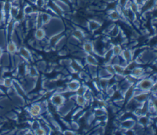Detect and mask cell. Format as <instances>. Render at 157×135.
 <instances>
[{"label":"cell","instance_id":"7a4b0ae2","mask_svg":"<svg viewBox=\"0 0 157 135\" xmlns=\"http://www.w3.org/2000/svg\"><path fill=\"white\" fill-rule=\"evenodd\" d=\"M66 101V99L64 96L63 94L58 93L55 92L52 93V95L49 97V102L52 105H55L57 108L60 107L63 105Z\"/></svg>","mask_w":157,"mask_h":135},{"label":"cell","instance_id":"f6af8a7d","mask_svg":"<svg viewBox=\"0 0 157 135\" xmlns=\"http://www.w3.org/2000/svg\"><path fill=\"white\" fill-rule=\"evenodd\" d=\"M129 1V0H118V3L122 7H124L125 4Z\"/></svg>","mask_w":157,"mask_h":135},{"label":"cell","instance_id":"cb8c5ba5","mask_svg":"<svg viewBox=\"0 0 157 135\" xmlns=\"http://www.w3.org/2000/svg\"><path fill=\"white\" fill-rule=\"evenodd\" d=\"M39 74V71L37 69V68L34 66H31L29 67L28 71V75L33 78H38Z\"/></svg>","mask_w":157,"mask_h":135},{"label":"cell","instance_id":"ee69618b","mask_svg":"<svg viewBox=\"0 0 157 135\" xmlns=\"http://www.w3.org/2000/svg\"><path fill=\"white\" fill-rule=\"evenodd\" d=\"M5 18V15L2 10V9H0V23H1L4 20Z\"/></svg>","mask_w":157,"mask_h":135},{"label":"cell","instance_id":"2e32d148","mask_svg":"<svg viewBox=\"0 0 157 135\" xmlns=\"http://www.w3.org/2000/svg\"><path fill=\"white\" fill-rule=\"evenodd\" d=\"M145 73V69L139 66H136L130 72V74L136 77L138 80Z\"/></svg>","mask_w":157,"mask_h":135},{"label":"cell","instance_id":"bcb514c9","mask_svg":"<svg viewBox=\"0 0 157 135\" xmlns=\"http://www.w3.org/2000/svg\"><path fill=\"white\" fill-rule=\"evenodd\" d=\"M58 55L61 56H65L67 55V52L65 49H60V51L58 52Z\"/></svg>","mask_w":157,"mask_h":135},{"label":"cell","instance_id":"d6986e66","mask_svg":"<svg viewBox=\"0 0 157 135\" xmlns=\"http://www.w3.org/2000/svg\"><path fill=\"white\" fill-rule=\"evenodd\" d=\"M89 102H88L87 101H86L85 97L83 96H78L77 95V96L76 99V101H75L76 104L78 106L83 108V109L86 106L88 105Z\"/></svg>","mask_w":157,"mask_h":135},{"label":"cell","instance_id":"4316f807","mask_svg":"<svg viewBox=\"0 0 157 135\" xmlns=\"http://www.w3.org/2000/svg\"><path fill=\"white\" fill-rule=\"evenodd\" d=\"M120 32H121V29L120 28V27L117 25H115L114 26V28H113L112 30L110 31L109 34L111 37L116 38L120 35Z\"/></svg>","mask_w":157,"mask_h":135},{"label":"cell","instance_id":"83f0119b","mask_svg":"<svg viewBox=\"0 0 157 135\" xmlns=\"http://www.w3.org/2000/svg\"><path fill=\"white\" fill-rule=\"evenodd\" d=\"M89 90V88L86 85H81L76 91V94L78 96H84L86 91Z\"/></svg>","mask_w":157,"mask_h":135},{"label":"cell","instance_id":"7bdbcfd3","mask_svg":"<svg viewBox=\"0 0 157 135\" xmlns=\"http://www.w3.org/2000/svg\"><path fill=\"white\" fill-rule=\"evenodd\" d=\"M45 4H46V0H37L36 3H35V5L39 8L43 7L45 6Z\"/></svg>","mask_w":157,"mask_h":135},{"label":"cell","instance_id":"6da1fadb","mask_svg":"<svg viewBox=\"0 0 157 135\" xmlns=\"http://www.w3.org/2000/svg\"><path fill=\"white\" fill-rule=\"evenodd\" d=\"M156 82H155L149 76L147 77L138 80L134 86L136 88L142 90L144 91H150L152 86Z\"/></svg>","mask_w":157,"mask_h":135},{"label":"cell","instance_id":"8d00e7d4","mask_svg":"<svg viewBox=\"0 0 157 135\" xmlns=\"http://www.w3.org/2000/svg\"><path fill=\"white\" fill-rule=\"evenodd\" d=\"M46 63L44 61H41L38 63V65H36V68L38 69L39 71H42L44 72L45 69H46Z\"/></svg>","mask_w":157,"mask_h":135},{"label":"cell","instance_id":"52a82bcc","mask_svg":"<svg viewBox=\"0 0 157 135\" xmlns=\"http://www.w3.org/2000/svg\"><path fill=\"white\" fill-rule=\"evenodd\" d=\"M136 123V121H135L132 118H128L125 119H124L120 122V127L122 129H124L125 130H128L131 129H133L134 125Z\"/></svg>","mask_w":157,"mask_h":135},{"label":"cell","instance_id":"ac0fdd59","mask_svg":"<svg viewBox=\"0 0 157 135\" xmlns=\"http://www.w3.org/2000/svg\"><path fill=\"white\" fill-rule=\"evenodd\" d=\"M113 76H114L110 74L104 67L98 68V77L99 78H103V79H106L108 80H110L113 77Z\"/></svg>","mask_w":157,"mask_h":135},{"label":"cell","instance_id":"5b68a950","mask_svg":"<svg viewBox=\"0 0 157 135\" xmlns=\"http://www.w3.org/2000/svg\"><path fill=\"white\" fill-rule=\"evenodd\" d=\"M18 52L19 54V56L23 60H25L27 61H30L32 60L33 59L32 54L27 48L20 47L18 49Z\"/></svg>","mask_w":157,"mask_h":135},{"label":"cell","instance_id":"9c48e42d","mask_svg":"<svg viewBox=\"0 0 157 135\" xmlns=\"http://www.w3.org/2000/svg\"><path fill=\"white\" fill-rule=\"evenodd\" d=\"M82 51L86 54H93L94 51V44L90 41H84L82 44Z\"/></svg>","mask_w":157,"mask_h":135},{"label":"cell","instance_id":"484cf974","mask_svg":"<svg viewBox=\"0 0 157 135\" xmlns=\"http://www.w3.org/2000/svg\"><path fill=\"white\" fill-rule=\"evenodd\" d=\"M141 6L138 5L134 1H133V0L131 1L129 9L132 12H133L135 14H137L139 12L141 11Z\"/></svg>","mask_w":157,"mask_h":135},{"label":"cell","instance_id":"7c38bea8","mask_svg":"<svg viewBox=\"0 0 157 135\" xmlns=\"http://www.w3.org/2000/svg\"><path fill=\"white\" fill-rule=\"evenodd\" d=\"M150 95V91H144L134 97L135 100L140 103H144L149 100Z\"/></svg>","mask_w":157,"mask_h":135},{"label":"cell","instance_id":"277c9868","mask_svg":"<svg viewBox=\"0 0 157 135\" xmlns=\"http://www.w3.org/2000/svg\"><path fill=\"white\" fill-rule=\"evenodd\" d=\"M81 85V82L77 79H72L66 84V90L68 92L76 93L77 89Z\"/></svg>","mask_w":157,"mask_h":135},{"label":"cell","instance_id":"3957f363","mask_svg":"<svg viewBox=\"0 0 157 135\" xmlns=\"http://www.w3.org/2000/svg\"><path fill=\"white\" fill-rule=\"evenodd\" d=\"M28 113L31 118H38L42 115L41 107L39 102L33 103L28 108Z\"/></svg>","mask_w":157,"mask_h":135},{"label":"cell","instance_id":"44dd1931","mask_svg":"<svg viewBox=\"0 0 157 135\" xmlns=\"http://www.w3.org/2000/svg\"><path fill=\"white\" fill-rule=\"evenodd\" d=\"M134 85L131 86L128 89H126V91L125 92L124 94V99L125 102L129 101L130 99L134 97Z\"/></svg>","mask_w":157,"mask_h":135},{"label":"cell","instance_id":"f1b7e54d","mask_svg":"<svg viewBox=\"0 0 157 135\" xmlns=\"http://www.w3.org/2000/svg\"><path fill=\"white\" fill-rule=\"evenodd\" d=\"M41 17H42V22H43V27L47 25L51 20L52 19V15L47 12H42L41 13Z\"/></svg>","mask_w":157,"mask_h":135},{"label":"cell","instance_id":"4fadbf2b","mask_svg":"<svg viewBox=\"0 0 157 135\" xmlns=\"http://www.w3.org/2000/svg\"><path fill=\"white\" fill-rule=\"evenodd\" d=\"M71 35L79 41H82L85 40L86 37V34H85L84 31L80 29H74Z\"/></svg>","mask_w":157,"mask_h":135},{"label":"cell","instance_id":"ab89813d","mask_svg":"<svg viewBox=\"0 0 157 135\" xmlns=\"http://www.w3.org/2000/svg\"><path fill=\"white\" fill-rule=\"evenodd\" d=\"M70 124H71V129H73L74 131L78 130L80 128V125H79V124H78V122H77V121H73L70 123Z\"/></svg>","mask_w":157,"mask_h":135},{"label":"cell","instance_id":"d4e9b609","mask_svg":"<svg viewBox=\"0 0 157 135\" xmlns=\"http://www.w3.org/2000/svg\"><path fill=\"white\" fill-rule=\"evenodd\" d=\"M112 51L114 56H119L121 54L122 51H123V48H122L121 46L119 44H113Z\"/></svg>","mask_w":157,"mask_h":135},{"label":"cell","instance_id":"e0dca14e","mask_svg":"<svg viewBox=\"0 0 157 135\" xmlns=\"http://www.w3.org/2000/svg\"><path fill=\"white\" fill-rule=\"evenodd\" d=\"M88 68V71L87 73L89 74L90 78L93 79H95L98 77V66H93V65H86Z\"/></svg>","mask_w":157,"mask_h":135},{"label":"cell","instance_id":"8992f818","mask_svg":"<svg viewBox=\"0 0 157 135\" xmlns=\"http://www.w3.org/2000/svg\"><path fill=\"white\" fill-rule=\"evenodd\" d=\"M134 52L133 49H123L121 54L119 56L121 59L126 60L128 63L134 59Z\"/></svg>","mask_w":157,"mask_h":135},{"label":"cell","instance_id":"9a60e30c","mask_svg":"<svg viewBox=\"0 0 157 135\" xmlns=\"http://www.w3.org/2000/svg\"><path fill=\"white\" fill-rule=\"evenodd\" d=\"M34 37L36 40L38 41H41L46 38V34L44 28H36L35 32H34Z\"/></svg>","mask_w":157,"mask_h":135},{"label":"cell","instance_id":"5bb4252c","mask_svg":"<svg viewBox=\"0 0 157 135\" xmlns=\"http://www.w3.org/2000/svg\"><path fill=\"white\" fill-rule=\"evenodd\" d=\"M101 24H102L94 19L90 20L88 21V24H87V28H88L90 31H96L100 29V28L101 26Z\"/></svg>","mask_w":157,"mask_h":135},{"label":"cell","instance_id":"e575fe53","mask_svg":"<svg viewBox=\"0 0 157 135\" xmlns=\"http://www.w3.org/2000/svg\"><path fill=\"white\" fill-rule=\"evenodd\" d=\"M30 127H31L30 129L33 130L34 132V131H35L41 127L40 121L39 120H36V119L32 121L30 124Z\"/></svg>","mask_w":157,"mask_h":135},{"label":"cell","instance_id":"7402d4cb","mask_svg":"<svg viewBox=\"0 0 157 135\" xmlns=\"http://www.w3.org/2000/svg\"><path fill=\"white\" fill-rule=\"evenodd\" d=\"M20 11V9L18 6H15L12 4L11 7L9 11V15L10 16L12 19H15L17 15H19Z\"/></svg>","mask_w":157,"mask_h":135},{"label":"cell","instance_id":"f35d334b","mask_svg":"<svg viewBox=\"0 0 157 135\" xmlns=\"http://www.w3.org/2000/svg\"><path fill=\"white\" fill-rule=\"evenodd\" d=\"M71 61H72V60L71 59H65L61 60L60 63L62 65L68 66L70 65Z\"/></svg>","mask_w":157,"mask_h":135},{"label":"cell","instance_id":"ffe728a7","mask_svg":"<svg viewBox=\"0 0 157 135\" xmlns=\"http://www.w3.org/2000/svg\"><path fill=\"white\" fill-rule=\"evenodd\" d=\"M54 2L58 6V7L63 12H68L70 11V8H69L68 4L62 1V0H55Z\"/></svg>","mask_w":157,"mask_h":135},{"label":"cell","instance_id":"603a6c76","mask_svg":"<svg viewBox=\"0 0 157 135\" xmlns=\"http://www.w3.org/2000/svg\"><path fill=\"white\" fill-rule=\"evenodd\" d=\"M110 12L108 13L109 19L112 21H118L121 19V14L116 11L115 9H110Z\"/></svg>","mask_w":157,"mask_h":135},{"label":"cell","instance_id":"c3c4849f","mask_svg":"<svg viewBox=\"0 0 157 135\" xmlns=\"http://www.w3.org/2000/svg\"><path fill=\"white\" fill-rule=\"evenodd\" d=\"M28 1H29L31 3L35 4V3H36V1H37V0H28Z\"/></svg>","mask_w":157,"mask_h":135},{"label":"cell","instance_id":"b9f144b4","mask_svg":"<svg viewBox=\"0 0 157 135\" xmlns=\"http://www.w3.org/2000/svg\"><path fill=\"white\" fill-rule=\"evenodd\" d=\"M76 131H74L72 129H67L65 130L64 131H62V134H65V135H74V134H76Z\"/></svg>","mask_w":157,"mask_h":135},{"label":"cell","instance_id":"d6a6232c","mask_svg":"<svg viewBox=\"0 0 157 135\" xmlns=\"http://www.w3.org/2000/svg\"><path fill=\"white\" fill-rule=\"evenodd\" d=\"M116 91V90L115 89L114 86L110 85V86H109L105 90H104V92H105L106 95L108 97L112 98V97L113 96V95H114Z\"/></svg>","mask_w":157,"mask_h":135},{"label":"cell","instance_id":"74e56055","mask_svg":"<svg viewBox=\"0 0 157 135\" xmlns=\"http://www.w3.org/2000/svg\"><path fill=\"white\" fill-rule=\"evenodd\" d=\"M104 67L105 68L106 71L108 72L110 74L112 75V76H114L115 74L114 69V67H113V65L112 64H107V65H104Z\"/></svg>","mask_w":157,"mask_h":135},{"label":"cell","instance_id":"60d3db41","mask_svg":"<svg viewBox=\"0 0 157 135\" xmlns=\"http://www.w3.org/2000/svg\"><path fill=\"white\" fill-rule=\"evenodd\" d=\"M34 134H38V135H46L47 134L46 131L44 130L42 127H40L39 128H38L37 130H36L35 131H34Z\"/></svg>","mask_w":157,"mask_h":135},{"label":"cell","instance_id":"7dc6e473","mask_svg":"<svg viewBox=\"0 0 157 135\" xmlns=\"http://www.w3.org/2000/svg\"><path fill=\"white\" fill-rule=\"evenodd\" d=\"M3 55V50L1 47H0V58H1Z\"/></svg>","mask_w":157,"mask_h":135},{"label":"cell","instance_id":"30bf717a","mask_svg":"<svg viewBox=\"0 0 157 135\" xmlns=\"http://www.w3.org/2000/svg\"><path fill=\"white\" fill-rule=\"evenodd\" d=\"M6 49L8 54H9L11 55H14L18 52L19 48L17 47V44L15 42L11 41L6 44Z\"/></svg>","mask_w":157,"mask_h":135},{"label":"cell","instance_id":"836d02e7","mask_svg":"<svg viewBox=\"0 0 157 135\" xmlns=\"http://www.w3.org/2000/svg\"><path fill=\"white\" fill-rule=\"evenodd\" d=\"M78 78H80L81 79H83L85 81H89V79L90 78L89 74H88V73L86 71H82L81 70V71L78 72Z\"/></svg>","mask_w":157,"mask_h":135},{"label":"cell","instance_id":"4dcf8cb0","mask_svg":"<svg viewBox=\"0 0 157 135\" xmlns=\"http://www.w3.org/2000/svg\"><path fill=\"white\" fill-rule=\"evenodd\" d=\"M113 67H114V71H115V74H122L124 75V71L125 70V68L123 66H121L120 64L118 65H112Z\"/></svg>","mask_w":157,"mask_h":135},{"label":"cell","instance_id":"8fae6325","mask_svg":"<svg viewBox=\"0 0 157 135\" xmlns=\"http://www.w3.org/2000/svg\"><path fill=\"white\" fill-rule=\"evenodd\" d=\"M84 59L86 65H89L93 66H98V60L96 57L95 55H93V54H87V56Z\"/></svg>","mask_w":157,"mask_h":135},{"label":"cell","instance_id":"ba28073f","mask_svg":"<svg viewBox=\"0 0 157 135\" xmlns=\"http://www.w3.org/2000/svg\"><path fill=\"white\" fill-rule=\"evenodd\" d=\"M152 119L147 115H141L137 118V122L142 125L144 127H148L151 125Z\"/></svg>","mask_w":157,"mask_h":135},{"label":"cell","instance_id":"f546056e","mask_svg":"<svg viewBox=\"0 0 157 135\" xmlns=\"http://www.w3.org/2000/svg\"><path fill=\"white\" fill-rule=\"evenodd\" d=\"M22 12L25 15V16H29L31 14H33L34 12V11L32 6L30 4H27L24 6Z\"/></svg>","mask_w":157,"mask_h":135},{"label":"cell","instance_id":"d590c367","mask_svg":"<svg viewBox=\"0 0 157 135\" xmlns=\"http://www.w3.org/2000/svg\"><path fill=\"white\" fill-rule=\"evenodd\" d=\"M14 81L9 77L5 78L3 80V85L6 88H11L13 85Z\"/></svg>","mask_w":157,"mask_h":135},{"label":"cell","instance_id":"1f68e13d","mask_svg":"<svg viewBox=\"0 0 157 135\" xmlns=\"http://www.w3.org/2000/svg\"><path fill=\"white\" fill-rule=\"evenodd\" d=\"M125 79L128 82H129V84H131L133 85H134L137 83V80H138V79L136 77L133 76V75H132L131 74L126 76L125 77Z\"/></svg>","mask_w":157,"mask_h":135}]
</instances>
